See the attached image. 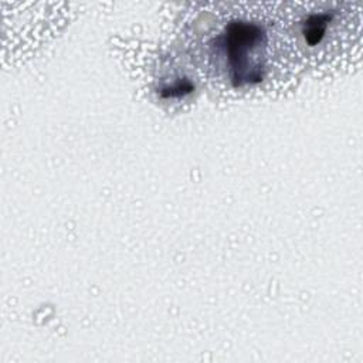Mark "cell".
Instances as JSON below:
<instances>
[{"instance_id": "1", "label": "cell", "mask_w": 363, "mask_h": 363, "mask_svg": "<svg viewBox=\"0 0 363 363\" xmlns=\"http://www.w3.org/2000/svg\"><path fill=\"white\" fill-rule=\"evenodd\" d=\"M213 47L233 84H254L264 78L268 40L258 23L231 20L216 37Z\"/></svg>"}]
</instances>
